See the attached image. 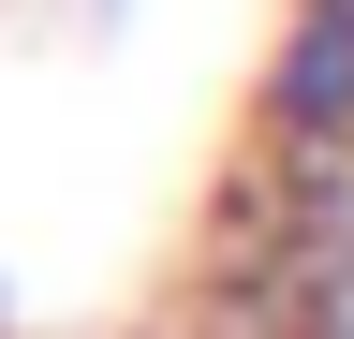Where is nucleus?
Listing matches in <instances>:
<instances>
[{"label":"nucleus","mask_w":354,"mask_h":339,"mask_svg":"<svg viewBox=\"0 0 354 339\" xmlns=\"http://www.w3.org/2000/svg\"><path fill=\"white\" fill-rule=\"evenodd\" d=\"M251 148L266 162H354V0H281L251 74Z\"/></svg>","instance_id":"f257e3e1"}]
</instances>
